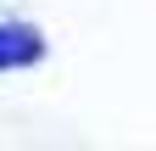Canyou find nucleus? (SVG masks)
<instances>
[{
    "label": "nucleus",
    "mask_w": 156,
    "mask_h": 151,
    "mask_svg": "<svg viewBox=\"0 0 156 151\" xmlns=\"http://www.w3.org/2000/svg\"><path fill=\"white\" fill-rule=\"evenodd\" d=\"M39 50H45V39L34 28L0 23V67H28V62H39Z\"/></svg>",
    "instance_id": "f257e3e1"
}]
</instances>
